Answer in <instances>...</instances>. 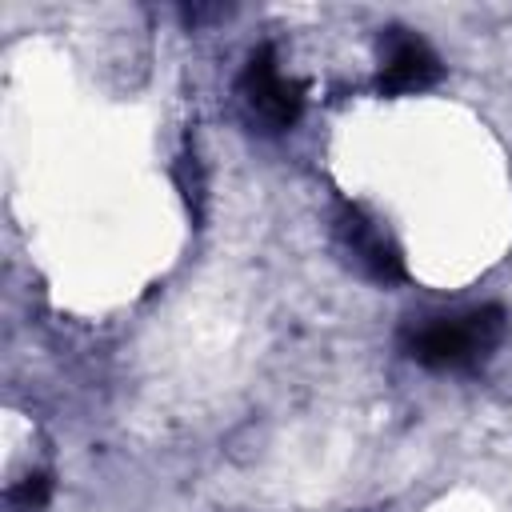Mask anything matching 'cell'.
Returning a JSON list of instances; mask_svg holds the SVG:
<instances>
[{
	"mask_svg": "<svg viewBox=\"0 0 512 512\" xmlns=\"http://www.w3.org/2000/svg\"><path fill=\"white\" fill-rule=\"evenodd\" d=\"M440 56L404 28H392L388 36V52H384V68H380V92L388 96H404V92H424L440 80Z\"/></svg>",
	"mask_w": 512,
	"mask_h": 512,
	"instance_id": "3957f363",
	"label": "cell"
},
{
	"mask_svg": "<svg viewBox=\"0 0 512 512\" xmlns=\"http://www.w3.org/2000/svg\"><path fill=\"white\" fill-rule=\"evenodd\" d=\"M240 104L264 132H284L300 120L304 88L280 72L276 52L268 44L256 48L240 72Z\"/></svg>",
	"mask_w": 512,
	"mask_h": 512,
	"instance_id": "7a4b0ae2",
	"label": "cell"
},
{
	"mask_svg": "<svg viewBox=\"0 0 512 512\" xmlns=\"http://www.w3.org/2000/svg\"><path fill=\"white\" fill-rule=\"evenodd\" d=\"M48 496H52V476H48V472H32V476H24L16 488H8L12 512H44Z\"/></svg>",
	"mask_w": 512,
	"mask_h": 512,
	"instance_id": "5b68a950",
	"label": "cell"
},
{
	"mask_svg": "<svg viewBox=\"0 0 512 512\" xmlns=\"http://www.w3.org/2000/svg\"><path fill=\"white\" fill-rule=\"evenodd\" d=\"M340 236H344V244L352 248L356 264H360L372 280H380V284H400V280H404V256H400V248H396L372 220H364L356 208H344V216H340Z\"/></svg>",
	"mask_w": 512,
	"mask_h": 512,
	"instance_id": "277c9868",
	"label": "cell"
},
{
	"mask_svg": "<svg viewBox=\"0 0 512 512\" xmlns=\"http://www.w3.org/2000/svg\"><path fill=\"white\" fill-rule=\"evenodd\" d=\"M508 332V316L500 304H480L460 316H436L408 336V356L436 372H460L484 364Z\"/></svg>",
	"mask_w": 512,
	"mask_h": 512,
	"instance_id": "6da1fadb",
	"label": "cell"
}]
</instances>
